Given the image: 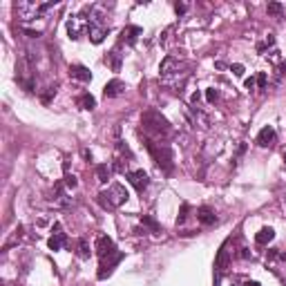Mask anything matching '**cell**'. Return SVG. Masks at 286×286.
<instances>
[{
	"label": "cell",
	"instance_id": "1",
	"mask_svg": "<svg viewBox=\"0 0 286 286\" xmlns=\"http://www.w3.org/2000/svg\"><path fill=\"white\" fill-rule=\"evenodd\" d=\"M94 250H96L98 260H101V264H98V280H106L112 275L114 266L118 264V262L123 260V252L114 246L112 237L108 235H98L96 237V244H94Z\"/></svg>",
	"mask_w": 286,
	"mask_h": 286
},
{
	"label": "cell",
	"instance_id": "2",
	"mask_svg": "<svg viewBox=\"0 0 286 286\" xmlns=\"http://www.w3.org/2000/svg\"><path fill=\"white\" fill-rule=\"evenodd\" d=\"M141 126L143 130H146V134H150L148 139H154V141H166L170 134H172V128H170V123L166 121L164 116H161L156 110H148L146 114H143L141 118Z\"/></svg>",
	"mask_w": 286,
	"mask_h": 286
},
{
	"label": "cell",
	"instance_id": "3",
	"mask_svg": "<svg viewBox=\"0 0 286 286\" xmlns=\"http://www.w3.org/2000/svg\"><path fill=\"white\" fill-rule=\"evenodd\" d=\"M148 143V150L152 152V156H154L156 166L159 168H164L166 172H170L172 170V152H170V146L166 141H154V139H146Z\"/></svg>",
	"mask_w": 286,
	"mask_h": 286
},
{
	"label": "cell",
	"instance_id": "4",
	"mask_svg": "<svg viewBox=\"0 0 286 286\" xmlns=\"http://www.w3.org/2000/svg\"><path fill=\"white\" fill-rule=\"evenodd\" d=\"M128 197H130V194H128L126 186L112 184L108 190H103V192L98 194V202H101V206H106V208H118L128 202Z\"/></svg>",
	"mask_w": 286,
	"mask_h": 286
},
{
	"label": "cell",
	"instance_id": "5",
	"mask_svg": "<svg viewBox=\"0 0 286 286\" xmlns=\"http://www.w3.org/2000/svg\"><path fill=\"white\" fill-rule=\"evenodd\" d=\"M85 30H88V36H90V40L94 42V45H98V42H103V38L108 36V27L103 25V20L98 16H94V18H90L88 20V25H85Z\"/></svg>",
	"mask_w": 286,
	"mask_h": 286
},
{
	"label": "cell",
	"instance_id": "6",
	"mask_svg": "<svg viewBox=\"0 0 286 286\" xmlns=\"http://www.w3.org/2000/svg\"><path fill=\"white\" fill-rule=\"evenodd\" d=\"M126 179L130 181L132 186H134L139 192H143V190L148 188V184H150V179H148V174L143 172V170H134V172H126Z\"/></svg>",
	"mask_w": 286,
	"mask_h": 286
},
{
	"label": "cell",
	"instance_id": "7",
	"mask_svg": "<svg viewBox=\"0 0 286 286\" xmlns=\"http://www.w3.org/2000/svg\"><path fill=\"white\" fill-rule=\"evenodd\" d=\"M228 246H230V242H226V244L219 248L217 262H214V266H217V280L222 278V273L228 268V262H230V250H228Z\"/></svg>",
	"mask_w": 286,
	"mask_h": 286
},
{
	"label": "cell",
	"instance_id": "8",
	"mask_svg": "<svg viewBox=\"0 0 286 286\" xmlns=\"http://www.w3.org/2000/svg\"><path fill=\"white\" fill-rule=\"evenodd\" d=\"M123 92H126V83H123V80H118V78L110 80L106 88H103V94H106V98H116V96H121Z\"/></svg>",
	"mask_w": 286,
	"mask_h": 286
},
{
	"label": "cell",
	"instance_id": "9",
	"mask_svg": "<svg viewBox=\"0 0 286 286\" xmlns=\"http://www.w3.org/2000/svg\"><path fill=\"white\" fill-rule=\"evenodd\" d=\"M143 34L141 32V27H136V25H128L126 30L121 32V42H128V45H134L136 40H139V36Z\"/></svg>",
	"mask_w": 286,
	"mask_h": 286
},
{
	"label": "cell",
	"instance_id": "10",
	"mask_svg": "<svg viewBox=\"0 0 286 286\" xmlns=\"http://www.w3.org/2000/svg\"><path fill=\"white\" fill-rule=\"evenodd\" d=\"M70 76L76 80H80V83H90V80H92V72L85 68V65H72Z\"/></svg>",
	"mask_w": 286,
	"mask_h": 286
},
{
	"label": "cell",
	"instance_id": "11",
	"mask_svg": "<svg viewBox=\"0 0 286 286\" xmlns=\"http://www.w3.org/2000/svg\"><path fill=\"white\" fill-rule=\"evenodd\" d=\"M197 222L202 224V226H212V224L217 222V214H214V210H210L208 206H202L197 210Z\"/></svg>",
	"mask_w": 286,
	"mask_h": 286
},
{
	"label": "cell",
	"instance_id": "12",
	"mask_svg": "<svg viewBox=\"0 0 286 286\" xmlns=\"http://www.w3.org/2000/svg\"><path fill=\"white\" fill-rule=\"evenodd\" d=\"M275 143V130L270 126H266L264 130L257 134V146H262V148H270Z\"/></svg>",
	"mask_w": 286,
	"mask_h": 286
},
{
	"label": "cell",
	"instance_id": "13",
	"mask_svg": "<svg viewBox=\"0 0 286 286\" xmlns=\"http://www.w3.org/2000/svg\"><path fill=\"white\" fill-rule=\"evenodd\" d=\"M65 244H68V235L60 232V228L56 226V232L50 237V248L52 250H60V248H65Z\"/></svg>",
	"mask_w": 286,
	"mask_h": 286
},
{
	"label": "cell",
	"instance_id": "14",
	"mask_svg": "<svg viewBox=\"0 0 286 286\" xmlns=\"http://www.w3.org/2000/svg\"><path fill=\"white\" fill-rule=\"evenodd\" d=\"M174 72H179V60L174 56H166V60L161 63V76H172Z\"/></svg>",
	"mask_w": 286,
	"mask_h": 286
},
{
	"label": "cell",
	"instance_id": "15",
	"mask_svg": "<svg viewBox=\"0 0 286 286\" xmlns=\"http://www.w3.org/2000/svg\"><path fill=\"white\" fill-rule=\"evenodd\" d=\"M273 240H275V230H273V228H262V230L255 235V242H257V244H262V246H266L268 242H273Z\"/></svg>",
	"mask_w": 286,
	"mask_h": 286
},
{
	"label": "cell",
	"instance_id": "16",
	"mask_svg": "<svg viewBox=\"0 0 286 286\" xmlns=\"http://www.w3.org/2000/svg\"><path fill=\"white\" fill-rule=\"evenodd\" d=\"M106 63H108L114 72L121 70V54H118V50H112V52H110V54L106 56Z\"/></svg>",
	"mask_w": 286,
	"mask_h": 286
},
{
	"label": "cell",
	"instance_id": "17",
	"mask_svg": "<svg viewBox=\"0 0 286 286\" xmlns=\"http://www.w3.org/2000/svg\"><path fill=\"white\" fill-rule=\"evenodd\" d=\"M78 106L83 110H94V108H96V98H94L92 94L85 92V94H80V96H78Z\"/></svg>",
	"mask_w": 286,
	"mask_h": 286
},
{
	"label": "cell",
	"instance_id": "18",
	"mask_svg": "<svg viewBox=\"0 0 286 286\" xmlns=\"http://www.w3.org/2000/svg\"><path fill=\"white\" fill-rule=\"evenodd\" d=\"M90 252H92V250H90V244H88V242H85V240H78V244H76V255H78L80 260H88Z\"/></svg>",
	"mask_w": 286,
	"mask_h": 286
},
{
	"label": "cell",
	"instance_id": "19",
	"mask_svg": "<svg viewBox=\"0 0 286 286\" xmlns=\"http://www.w3.org/2000/svg\"><path fill=\"white\" fill-rule=\"evenodd\" d=\"M96 177H98V181H101V184H108V179L112 177V168H110V166H98L96 168Z\"/></svg>",
	"mask_w": 286,
	"mask_h": 286
},
{
	"label": "cell",
	"instance_id": "20",
	"mask_svg": "<svg viewBox=\"0 0 286 286\" xmlns=\"http://www.w3.org/2000/svg\"><path fill=\"white\" fill-rule=\"evenodd\" d=\"M68 32H70V38H80V30H78V25H76V18H72V20L68 22Z\"/></svg>",
	"mask_w": 286,
	"mask_h": 286
},
{
	"label": "cell",
	"instance_id": "21",
	"mask_svg": "<svg viewBox=\"0 0 286 286\" xmlns=\"http://www.w3.org/2000/svg\"><path fill=\"white\" fill-rule=\"evenodd\" d=\"M141 222L146 224V226H150V228H152V230H154V232H159V230H161V228H159V224H156L154 219H150V217H143Z\"/></svg>",
	"mask_w": 286,
	"mask_h": 286
},
{
	"label": "cell",
	"instance_id": "22",
	"mask_svg": "<svg viewBox=\"0 0 286 286\" xmlns=\"http://www.w3.org/2000/svg\"><path fill=\"white\" fill-rule=\"evenodd\" d=\"M268 14L282 16V4H280V2H270V4H268Z\"/></svg>",
	"mask_w": 286,
	"mask_h": 286
},
{
	"label": "cell",
	"instance_id": "23",
	"mask_svg": "<svg viewBox=\"0 0 286 286\" xmlns=\"http://www.w3.org/2000/svg\"><path fill=\"white\" fill-rule=\"evenodd\" d=\"M206 98H208L210 103H214V101L219 98V92H217V90H208V92H206Z\"/></svg>",
	"mask_w": 286,
	"mask_h": 286
},
{
	"label": "cell",
	"instance_id": "24",
	"mask_svg": "<svg viewBox=\"0 0 286 286\" xmlns=\"http://www.w3.org/2000/svg\"><path fill=\"white\" fill-rule=\"evenodd\" d=\"M230 70H232V74H235V76H242V74H244V65H240V63H235Z\"/></svg>",
	"mask_w": 286,
	"mask_h": 286
},
{
	"label": "cell",
	"instance_id": "25",
	"mask_svg": "<svg viewBox=\"0 0 286 286\" xmlns=\"http://www.w3.org/2000/svg\"><path fill=\"white\" fill-rule=\"evenodd\" d=\"M65 184H68L70 188H76V177L74 174H68V177H65Z\"/></svg>",
	"mask_w": 286,
	"mask_h": 286
},
{
	"label": "cell",
	"instance_id": "26",
	"mask_svg": "<svg viewBox=\"0 0 286 286\" xmlns=\"http://www.w3.org/2000/svg\"><path fill=\"white\" fill-rule=\"evenodd\" d=\"M257 88V78H246V90H255Z\"/></svg>",
	"mask_w": 286,
	"mask_h": 286
},
{
	"label": "cell",
	"instance_id": "27",
	"mask_svg": "<svg viewBox=\"0 0 286 286\" xmlns=\"http://www.w3.org/2000/svg\"><path fill=\"white\" fill-rule=\"evenodd\" d=\"M257 85H260L262 90L266 88V74H260V76H257Z\"/></svg>",
	"mask_w": 286,
	"mask_h": 286
},
{
	"label": "cell",
	"instance_id": "28",
	"mask_svg": "<svg viewBox=\"0 0 286 286\" xmlns=\"http://www.w3.org/2000/svg\"><path fill=\"white\" fill-rule=\"evenodd\" d=\"M174 9H177V14H184L186 12V4H179L177 2V4H174Z\"/></svg>",
	"mask_w": 286,
	"mask_h": 286
},
{
	"label": "cell",
	"instance_id": "29",
	"mask_svg": "<svg viewBox=\"0 0 286 286\" xmlns=\"http://www.w3.org/2000/svg\"><path fill=\"white\" fill-rule=\"evenodd\" d=\"M244 286H262V284H257V282H246Z\"/></svg>",
	"mask_w": 286,
	"mask_h": 286
}]
</instances>
